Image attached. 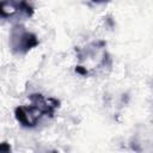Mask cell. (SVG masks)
<instances>
[{
  "instance_id": "2",
  "label": "cell",
  "mask_w": 153,
  "mask_h": 153,
  "mask_svg": "<svg viewBox=\"0 0 153 153\" xmlns=\"http://www.w3.org/2000/svg\"><path fill=\"white\" fill-rule=\"evenodd\" d=\"M33 7L27 0H1L0 1V18H11L14 16L31 17Z\"/></svg>"
},
{
  "instance_id": "3",
  "label": "cell",
  "mask_w": 153,
  "mask_h": 153,
  "mask_svg": "<svg viewBox=\"0 0 153 153\" xmlns=\"http://www.w3.org/2000/svg\"><path fill=\"white\" fill-rule=\"evenodd\" d=\"M10 149H11V147H10L8 143H6V142L0 143V152H7V151H10Z\"/></svg>"
},
{
  "instance_id": "1",
  "label": "cell",
  "mask_w": 153,
  "mask_h": 153,
  "mask_svg": "<svg viewBox=\"0 0 153 153\" xmlns=\"http://www.w3.org/2000/svg\"><path fill=\"white\" fill-rule=\"evenodd\" d=\"M38 44L35 33L25 30L22 26H14L10 35V45L17 54H25Z\"/></svg>"
},
{
  "instance_id": "4",
  "label": "cell",
  "mask_w": 153,
  "mask_h": 153,
  "mask_svg": "<svg viewBox=\"0 0 153 153\" xmlns=\"http://www.w3.org/2000/svg\"><path fill=\"white\" fill-rule=\"evenodd\" d=\"M93 1H96V2H102V1H106V0H93Z\"/></svg>"
}]
</instances>
